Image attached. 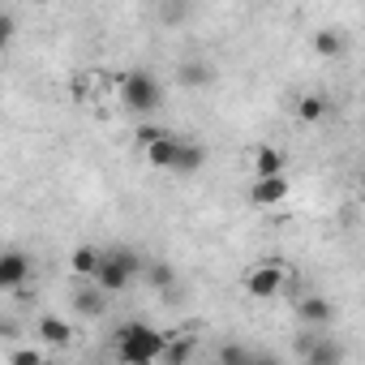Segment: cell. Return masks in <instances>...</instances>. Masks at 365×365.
Listing matches in <instances>:
<instances>
[{"mask_svg": "<svg viewBox=\"0 0 365 365\" xmlns=\"http://www.w3.org/2000/svg\"><path fill=\"white\" fill-rule=\"evenodd\" d=\"M159 133H163V125H142V129H138V142L146 146V142H150V138H159Z\"/></svg>", "mask_w": 365, "mask_h": 365, "instance_id": "cell-21", "label": "cell"}, {"mask_svg": "<svg viewBox=\"0 0 365 365\" xmlns=\"http://www.w3.org/2000/svg\"><path fill=\"white\" fill-rule=\"evenodd\" d=\"M176 142H180V138H176V133H168V129H163L159 138H150V142L142 146V150H146V163H150V168H163V172H172Z\"/></svg>", "mask_w": 365, "mask_h": 365, "instance_id": "cell-9", "label": "cell"}, {"mask_svg": "<svg viewBox=\"0 0 365 365\" xmlns=\"http://www.w3.org/2000/svg\"><path fill=\"white\" fill-rule=\"evenodd\" d=\"M138 275H142V258H138L133 250H103L99 271H95L91 284H99L108 297H116V292H125Z\"/></svg>", "mask_w": 365, "mask_h": 365, "instance_id": "cell-2", "label": "cell"}, {"mask_svg": "<svg viewBox=\"0 0 365 365\" xmlns=\"http://www.w3.org/2000/svg\"><path fill=\"white\" fill-rule=\"evenodd\" d=\"M245 292L250 297H258V301H271V297H279L284 292V267L271 258V262H258L250 275H245Z\"/></svg>", "mask_w": 365, "mask_h": 365, "instance_id": "cell-4", "label": "cell"}, {"mask_svg": "<svg viewBox=\"0 0 365 365\" xmlns=\"http://www.w3.org/2000/svg\"><path fill=\"white\" fill-rule=\"evenodd\" d=\"M116 86H120V103H125L129 112H138V116H150V112L163 108V91H159L155 73H146V69H129V73H120Z\"/></svg>", "mask_w": 365, "mask_h": 365, "instance_id": "cell-3", "label": "cell"}, {"mask_svg": "<svg viewBox=\"0 0 365 365\" xmlns=\"http://www.w3.org/2000/svg\"><path fill=\"white\" fill-rule=\"evenodd\" d=\"M35 335L43 339V348H69V344H73V327H69L65 318H56V314H43Z\"/></svg>", "mask_w": 365, "mask_h": 365, "instance_id": "cell-10", "label": "cell"}, {"mask_svg": "<svg viewBox=\"0 0 365 365\" xmlns=\"http://www.w3.org/2000/svg\"><path fill=\"white\" fill-rule=\"evenodd\" d=\"M322 116H327V99L322 95H301L297 99V120L301 125H322Z\"/></svg>", "mask_w": 365, "mask_h": 365, "instance_id": "cell-17", "label": "cell"}, {"mask_svg": "<svg viewBox=\"0 0 365 365\" xmlns=\"http://www.w3.org/2000/svg\"><path fill=\"white\" fill-rule=\"evenodd\" d=\"M39 356H43L39 348H18V352H14V361H26V365H35Z\"/></svg>", "mask_w": 365, "mask_h": 365, "instance_id": "cell-22", "label": "cell"}, {"mask_svg": "<svg viewBox=\"0 0 365 365\" xmlns=\"http://www.w3.org/2000/svg\"><path fill=\"white\" fill-rule=\"evenodd\" d=\"M99 258H103V250H99V245H78V250L69 254V271H73L78 279H95Z\"/></svg>", "mask_w": 365, "mask_h": 365, "instance_id": "cell-11", "label": "cell"}, {"mask_svg": "<svg viewBox=\"0 0 365 365\" xmlns=\"http://www.w3.org/2000/svg\"><path fill=\"white\" fill-rule=\"evenodd\" d=\"M301 361H309V365H339L344 361V348L339 344H331V339H322V344H314L309 339V348H305V356Z\"/></svg>", "mask_w": 365, "mask_h": 365, "instance_id": "cell-16", "label": "cell"}, {"mask_svg": "<svg viewBox=\"0 0 365 365\" xmlns=\"http://www.w3.org/2000/svg\"><path fill=\"white\" fill-rule=\"evenodd\" d=\"M14 35H18V22H14L9 14H0V52H9V43H14Z\"/></svg>", "mask_w": 365, "mask_h": 365, "instance_id": "cell-19", "label": "cell"}, {"mask_svg": "<svg viewBox=\"0 0 365 365\" xmlns=\"http://www.w3.org/2000/svg\"><path fill=\"white\" fill-rule=\"evenodd\" d=\"M69 301H73V309H78V318H103L108 314V292L99 288V284H91V279H82V288H73L69 292Z\"/></svg>", "mask_w": 365, "mask_h": 365, "instance_id": "cell-7", "label": "cell"}, {"mask_svg": "<svg viewBox=\"0 0 365 365\" xmlns=\"http://www.w3.org/2000/svg\"><path fill=\"white\" fill-rule=\"evenodd\" d=\"M211 65H202V61H185V65H180V82H185V86H211Z\"/></svg>", "mask_w": 365, "mask_h": 365, "instance_id": "cell-18", "label": "cell"}, {"mask_svg": "<svg viewBox=\"0 0 365 365\" xmlns=\"http://www.w3.org/2000/svg\"><path fill=\"white\" fill-rule=\"evenodd\" d=\"M297 322H305L309 331H322L335 322V305L331 297H297Z\"/></svg>", "mask_w": 365, "mask_h": 365, "instance_id": "cell-8", "label": "cell"}, {"mask_svg": "<svg viewBox=\"0 0 365 365\" xmlns=\"http://www.w3.org/2000/svg\"><path fill=\"white\" fill-rule=\"evenodd\" d=\"M288 194H292V185H288V176H284V172H275V176H254L250 202H254V207H279Z\"/></svg>", "mask_w": 365, "mask_h": 365, "instance_id": "cell-6", "label": "cell"}, {"mask_svg": "<svg viewBox=\"0 0 365 365\" xmlns=\"http://www.w3.org/2000/svg\"><path fill=\"white\" fill-rule=\"evenodd\" d=\"M284 168H288V155L279 146H258L254 150V176H275Z\"/></svg>", "mask_w": 365, "mask_h": 365, "instance_id": "cell-14", "label": "cell"}, {"mask_svg": "<svg viewBox=\"0 0 365 365\" xmlns=\"http://www.w3.org/2000/svg\"><path fill=\"white\" fill-rule=\"evenodd\" d=\"M31 254L26 250H0V292H18L31 284Z\"/></svg>", "mask_w": 365, "mask_h": 365, "instance_id": "cell-5", "label": "cell"}, {"mask_svg": "<svg viewBox=\"0 0 365 365\" xmlns=\"http://www.w3.org/2000/svg\"><path fill=\"white\" fill-rule=\"evenodd\" d=\"M220 361H254L245 348H220Z\"/></svg>", "mask_w": 365, "mask_h": 365, "instance_id": "cell-20", "label": "cell"}, {"mask_svg": "<svg viewBox=\"0 0 365 365\" xmlns=\"http://www.w3.org/2000/svg\"><path fill=\"white\" fill-rule=\"evenodd\" d=\"M163 348H168V335L163 331H155L150 322H120L116 327V356L125 361V365H150V361H159L163 356Z\"/></svg>", "mask_w": 365, "mask_h": 365, "instance_id": "cell-1", "label": "cell"}, {"mask_svg": "<svg viewBox=\"0 0 365 365\" xmlns=\"http://www.w3.org/2000/svg\"><path fill=\"white\" fill-rule=\"evenodd\" d=\"M344 48H348V43H344V35H339V31H331V26H322V31L314 35V52H318L322 61H335V56H344Z\"/></svg>", "mask_w": 365, "mask_h": 365, "instance_id": "cell-15", "label": "cell"}, {"mask_svg": "<svg viewBox=\"0 0 365 365\" xmlns=\"http://www.w3.org/2000/svg\"><path fill=\"white\" fill-rule=\"evenodd\" d=\"M202 163H207V146H198V142H176L172 172H198Z\"/></svg>", "mask_w": 365, "mask_h": 365, "instance_id": "cell-13", "label": "cell"}, {"mask_svg": "<svg viewBox=\"0 0 365 365\" xmlns=\"http://www.w3.org/2000/svg\"><path fill=\"white\" fill-rule=\"evenodd\" d=\"M142 275L150 279V288H155L159 297H172V292H176V271H172V262H142Z\"/></svg>", "mask_w": 365, "mask_h": 365, "instance_id": "cell-12", "label": "cell"}]
</instances>
